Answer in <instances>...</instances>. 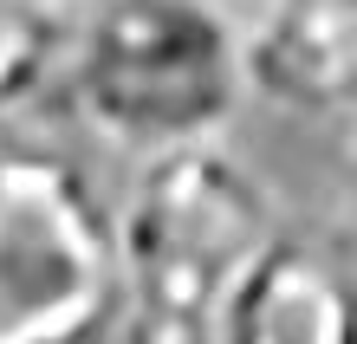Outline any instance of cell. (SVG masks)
Instances as JSON below:
<instances>
[{
	"instance_id": "obj_5",
	"label": "cell",
	"mask_w": 357,
	"mask_h": 344,
	"mask_svg": "<svg viewBox=\"0 0 357 344\" xmlns=\"http://www.w3.org/2000/svg\"><path fill=\"white\" fill-rule=\"evenodd\" d=\"M215 344H357V273L312 234L280 227L227 292Z\"/></svg>"
},
{
	"instance_id": "obj_7",
	"label": "cell",
	"mask_w": 357,
	"mask_h": 344,
	"mask_svg": "<svg viewBox=\"0 0 357 344\" xmlns=\"http://www.w3.org/2000/svg\"><path fill=\"white\" fill-rule=\"evenodd\" d=\"M46 7H52V13H66V20H72V13H85V7H91V0H46Z\"/></svg>"
},
{
	"instance_id": "obj_6",
	"label": "cell",
	"mask_w": 357,
	"mask_h": 344,
	"mask_svg": "<svg viewBox=\"0 0 357 344\" xmlns=\"http://www.w3.org/2000/svg\"><path fill=\"white\" fill-rule=\"evenodd\" d=\"M66 13H52L46 0H0V111L39 98L59 78L66 59Z\"/></svg>"
},
{
	"instance_id": "obj_3",
	"label": "cell",
	"mask_w": 357,
	"mask_h": 344,
	"mask_svg": "<svg viewBox=\"0 0 357 344\" xmlns=\"http://www.w3.org/2000/svg\"><path fill=\"white\" fill-rule=\"evenodd\" d=\"M117 234L59 149H0V344H111Z\"/></svg>"
},
{
	"instance_id": "obj_4",
	"label": "cell",
	"mask_w": 357,
	"mask_h": 344,
	"mask_svg": "<svg viewBox=\"0 0 357 344\" xmlns=\"http://www.w3.org/2000/svg\"><path fill=\"white\" fill-rule=\"evenodd\" d=\"M247 98L305 124L357 117V0H254L241 20Z\"/></svg>"
},
{
	"instance_id": "obj_2",
	"label": "cell",
	"mask_w": 357,
	"mask_h": 344,
	"mask_svg": "<svg viewBox=\"0 0 357 344\" xmlns=\"http://www.w3.org/2000/svg\"><path fill=\"white\" fill-rule=\"evenodd\" d=\"M52 84L130 163L221 143L247 104L241 20L215 0H91L66 27Z\"/></svg>"
},
{
	"instance_id": "obj_8",
	"label": "cell",
	"mask_w": 357,
	"mask_h": 344,
	"mask_svg": "<svg viewBox=\"0 0 357 344\" xmlns=\"http://www.w3.org/2000/svg\"><path fill=\"white\" fill-rule=\"evenodd\" d=\"M215 7H227L234 20H247V7H254V0H215Z\"/></svg>"
},
{
	"instance_id": "obj_1",
	"label": "cell",
	"mask_w": 357,
	"mask_h": 344,
	"mask_svg": "<svg viewBox=\"0 0 357 344\" xmlns=\"http://www.w3.org/2000/svg\"><path fill=\"white\" fill-rule=\"evenodd\" d=\"M280 202L227 143H195L143 156L123 202H111L117 234V325L111 344H215L221 306L280 234Z\"/></svg>"
}]
</instances>
